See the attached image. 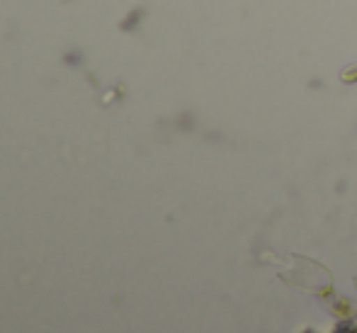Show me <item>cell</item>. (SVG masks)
Returning <instances> with one entry per match:
<instances>
[{"instance_id": "cell-1", "label": "cell", "mask_w": 357, "mask_h": 333, "mask_svg": "<svg viewBox=\"0 0 357 333\" xmlns=\"http://www.w3.org/2000/svg\"><path fill=\"white\" fill-rule=\"evenodd\" d=\"M335 333H357V331H355V326L343 324V326H338V329H335Z\"/></svg>"}, {"instance_id": "cell-2", "label": "cell", "mask_w": 357, "mask_h": 333, "mask_svg": "<svg viewBox=\"0 0 357 333\" xmlns=\"http://www.w3.org/2000/svg\"><path fill=\"white\" fill-rule=\"evenodd\" d=\"M306 333H311V331H306Z\"/></svg>"}]
</instances>
